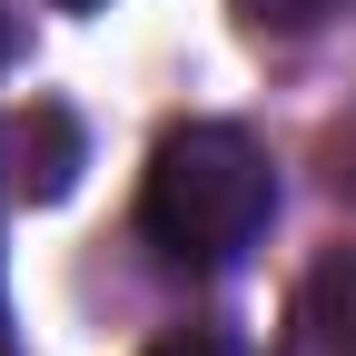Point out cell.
Listing matches in <instances>:
<instances>
[{
  "label": "cell",
  "instance_id": "6da1fadb",
  "mask_svg": "<svg viewBox=\"0 0 356 356\" xmlns=\"http://www.w3.org/2000/svg\"><path fill=\"white\" fill-rule=\"evenodd\" d=\"M267 218H277V168L248 129L228 119H188L149 149V178H139V238L168 257V267H238Z\"/></svg>",
  "mask_w": 356,
  "mask_h": 356
},
{
  "label": "cell",
  "instance_id": "7a4b0ae2",
  "mask_svg": "<svg viewBox=\"0 0 356 356\" xmlns=\"http://www.w3.org/2000/svg\"><path fill=\"white\" fill-rule=\"evenodd\" d=\"M0 159H10V188H20L30 208H50V198H70V188H79L89 139H79V119H70L60 99H30L10 129H0Z\"/></svg>",
  "mask_w": 356,
  "mask_h": 356
},
{
  "label": "cell",
  "instance_id": "3957f363",
  "mask_svg": "<svg viewBox=\"0 0 356 356\" xmlns=\"http://www.w3.org/2000/svg\"><path fill=\"white\" fill-rule=\"evenodd\" d=\"M277 356H356V257H317L307 267V287L287 307V346Z\"/></svg>",
  "mask_w": 356,
  "mask_h": 356
},
{
  "label": "cell",
  "instance_id": "277c9868",
  "mask_svg": "<svg viewBox=\"0 0 356 356\" xmlns=\"http://www.w3.org/2000/svg\"><path fill=\"white\" fill-rule=\"evenodd\" d=\"M228 10H238L248 30H267V40H307V30H327L346 0H228Z\"/></svg>",
  "mask_w": 356,
  "mask_h": 356
},
{
  "label": "cell",
  "instance_id": "5b68a950",
  "mask_svg": "<svg viewBox=\"0 0 356 356\" xmlns=\"http://www.w3.org/2000/svg\"><path fill=\"white\" fill-rule=\"evenodd\" d=\"M149 356H238V346L218 337V327H178V337H159Z\"/></svg>",
  "mask_w": 356,
  "mask_h": 356
},
{
  "label": "cell",
  "instance_id": "8992f818",
  "mask_svg": "<svg viewBox=\"0 0 356 356\" xmlns=\"http://www.w3.org/2000/svg\"><path fill=\"white\" fill-rule=\"evenodd\" d=\"M337 188H356V119L337 129Z\"/></svg>",
  "mask_w": 356,
  "mask_h": 356
},
{
  "label": "cell",
  "instance_id": "52a82bcc",
  "mask_svg": "<svg viewBox=\"0 0 356 356\" xmlns=\"http://www.w3.org/2000/svg\"><path fill=\"white\" fill-rule=\"evenodd\" d=\"M10 40H20V30H10V10H0V70H10Z\"/></svg>",
  "mask_w": 356,
  "mask_h": 356
},
{
  "label": "cell",
  "instance_id": "ba28073f",
  "mask_svg": "<svg viewBox=\"0 0 356 356\" xmlns=\"http://www.w3.org/2000/svg\"><path fill=\"white\" fill-rule=\"evenodd\" d=\"M60 10H99V0H60Z\"/></svg>",
  "mask_w": 356,
  "mask_h": 356
},
{
  "label": "cell",
  "instance_id": "9c48e42d",
  "mask_svg": "<svg viewBox=\"0 0 356 356\" xmlns=\"http://www.w3.org/2000/svg\"><path fill=\"white\" fill-rule=\"evenodd\" d=\"M0 356H10V337H0Z\"/></svg>",
  "mask_w": 356,
  "mask_h": 356
}]
</instances>
